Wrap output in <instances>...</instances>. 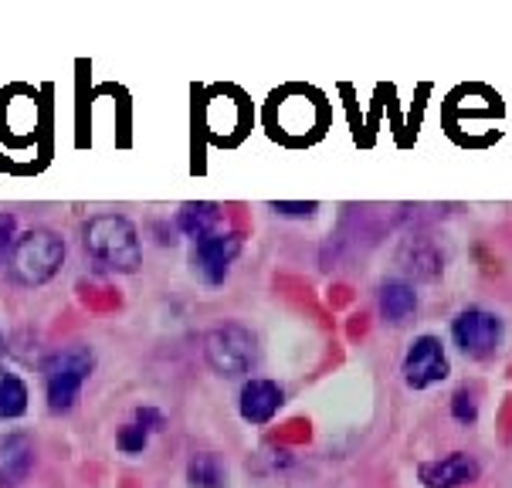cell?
<instances>
[{"label":"cell","instance_id":"obj_8","mask_svg":"<svg viewBox=\"0 0 512 488\" xmlns=\"http://www.w3.org/2000/svg\"><path fill=\"white\" fill-rule=\"evenodd\" d=\"M241 234H211V238L194 241V251H190V268H194L197 282L218 289L228 275L231 261L241 255Z\"/></svg>","mask_w":512,"mask_h":488},{"label":"cell","instance_id":"obj_1","mask_svg":"<svg viewBox=\"0 0 512 488\" xmlns=\"http://www.w3.org/2000/svg\"><path fill=\"white\" fill-rule=\"evenodd\" d=\"M85 251L99 261V265L112 268L119 275H133L143 265V244L136 224L123 214H99L89 217L82 228Z\"/></svg>","mask_w":512,"mask_h":488},{"label":"cell","instance_id":"obj_2","mask_svg":"<svg viewBox=\"0 0 512 488\" xmlns=\"http://www.w3.org/2000/svg\"><path fill=\"white\" fill-rule=\"evenodd\" d=\"M65 261V238L51 228H34L28 234L14 241V251L7 258V268L21 285L28 289H38V285L51 282L58 272H62Z\"/></svg>","mask_w":512,"mask_h":488},{"label":"cell","instance_id":"obj_11","mask_svg":"<svg viewBox=\"0 0 512 488\" xmlns=\"http://www.w3.org/2000/svg\"><path fill=\"white\" fill-rule=\"evenodd\" d=\"M34 465V448L28 434H0V488H14L28 478Z\"/></svg>","mask_w":512,"mask_h":488},{"label":"cell","instance_id":"obj_10","mask_svg":"<svg viewBox=\"0 0 512 488\" xmlns=\"http://www.w3.org/2000/svg\"><path fill=\"white\" fill-rule=\"evenodd\" d=\"M282 387L275 380H268V377H255V380H248L245 387H241V397H238V411L241 417H245L248 424H268L275 414H279V407H282Z\"/></svg>","mask_w":512,"mask_h":488},{"label":"cell","instance_id":"obj_9","mask_svg":"<svg viewBox=\"0 0 512 488\" xmlns=\"http://www.w3.org/2000/svg\"><path fill=\"white\" fill-rule=\"evenodd\" d=\"M482 465L475 455L468 451H451V455H441L435 461H424L418 468V478L424 488H462L479 482Z\"/></svg>","mask_w":512,"mask_h":488},{"label":"cell","instance_id":"obj_7","mask_svg":"<svg viewBox=\"0 0 512 488\" xmlns=\"http://www.w3.org/2000/svg\"><path fill=\"white\" fill-rule=\"evenodd\" d=\"M401 377L411 390H431L451 377V363L445 353V343L438 336H418L404 353Z\"/></svg>","mask_w":512,"mask_h":488},{"label":"cell","instance_id":"obj_12","mask_svg":"<svg viewBox=\"0 0 512 488\" xmlns=\"http://www.w3.org/2000/svg\"><path fill=\"white\" fill-rule=\"evenodd\" d=\"M377 312L387 326H401L418 312V292H414L411 282L404 278H387L377 289Z\"/></svg>","mask_w":512,"mask_h":488},{"label":"cell","instance_id":"obj_20","mask_svg":"<svg viewBox=\"0 0 512 488\" xmlns=\"http://www.w3.org/2000/svg\"><path fill=\"white\" fill-rule=\"evenodd\" d=\"M136 424H140L146 434H153L163 427V414L156 411V407H136Z\"/></svg>","mask_w":512,"mask_h":488},{"label":"cell","instance_id":"obj_13","mask_svg":"<svg viewBox=\"0 0 512 488\" xmlns=\"http://www.w3.org/2000/svg\"><path fill=\"white\" fill-rule=\"evenodd\" d=\"M221 224V207L211 204V200H190L177 211L173 217V228H177L184 238L190 241H201V238H211Z\"/></svg>","mask_w":512,"mask_h":488},{"label":"cell","instance_id":"obj_3","mask_svg":"<svg viewBox=\"0 0 512 488\" xmlns=\"http://www.w3.org/2000/svg\"><path fill=\"white\" fill-rule=\"evenodd\" d=\"M204 356L211 363V370L224 380L248 377L255 370V363L262 360V343L241 322H221L214 326L204 339Z\"/></svg>","mask_w":512,"mask_h":488},{"label":"cell","instance_id":"obj_18","mask_svg":"<svg viewBox=\"0 0 512 488\" xmlns=\"http://www.w3.org/2000/svg\"><path fill=\"white\" fill-rule=\"evenodd\" d=\"M268 211L282 214V217H312L319 211V204H316V200H272V204H268Z\"/></svg>","mask_w":512,"mask_h":488},{"label":"cell","instance_id":"obj_5","mask_svg":"<svg viewBox=\"0 0 512 488\" xmlns=\"http://www.w3.org/2000/svg\"><path fill=\"white\" fill-rule=\"evenodd\" d=\"M326 126V106L316 92H282L268 106V129L282 143H299V139H316Z\"/></svg>","mask_w":512,"mask_h":488},{"label":"cell","instance_id":"obj_14","mask_svg":"<svg viewBox=\"0 0 512 488\" xmlns=\"http://www.w3.org/2000/svg\"><path fill=\"white\" fill-rule=\"evenodd\" d=\"M28 414V383L11 366H0V421H17Z\"/></svg>","mask_w":512,"mask_h":488},{"label":"cell","instance_id":"obj_17","mask_svg":"<svg viewBox=\"0 0 512 488\" xmlns=\"http://www.w3.org/2000/svg\"><path fill=\"white\" fill-rule=\"evenodd\" d=\"M146 441H150V434L143 431L140 424H123L116 431V448L123 451V455H140V451L146 448Z\"/></svg>","mask_w":512,"mask_h":488},{"label":"cell","instance_id":"obj_16","mask_svg":"<svg viewBox=\"0 0 512 488\" xmlns=\"http://www.w3.org/2000/svg\"><path fill=\"white\" fill-rule=\"evenodd\" d=\"M451 417L462 427H472L479 421V404H475V394L468 387H458L455 394H451Z\"/></svg>","mask_w":512,"mask_h":488},{"label":"cell","instance_id":"obj_15","mask_svg":"<svg viewBox=\"0 0 512 488\" xmlns=\"http://www.w3.org/2000/svg\"><path fill=\"white\" fill-rule=\"evenodd\" d=\"M187 482L190 488H224L228 482V468L218 451H197L187 465Z\"/></svg>","mask_w":512,"mask_h":488},{"label":"cell","instance_id":"obj_4","mask_svg":"<svg viewBox=\"0 0 512 488\" xmlns=\"http://www.w3.org/2000/svg\"><path fill=\"white\" fill-rule=\"evenodd\" d=\"M41 370H45V394H48V407L51 414H68L78 404V394H82L85 377L95 370V356L82 346H72V350H58L48 353L41 360Z\"/></svg>","mask_w":512,"mask_h":488},{"label":"cell","instance_id":"obj_19","mask_svg":"<svg viewBox=\"0 0 512 488\" xmlns=\"http://www.w3.org/2000/svg\"><path fill=\"white\" fill-rule=\"evenodd\" d=\"M17 241V217L14 214H0V265L11 258Z\"/></svg>","mask_w":512,"mask_h":488},{"label":"cell","instance_id":"obj_6","mask_svg":"<svg viewBox=\"0 0 512 488\" xmlns=\"http://www.w3.org/2000/svg\"><path fill=\"white\" fill-rule=\"evenodd\" d=\"M451 343L468 360H489L502 343V319L489 309H462L451 319Z\"/></svg>","mask_w":512,"mask_h":488}]
</instances>
